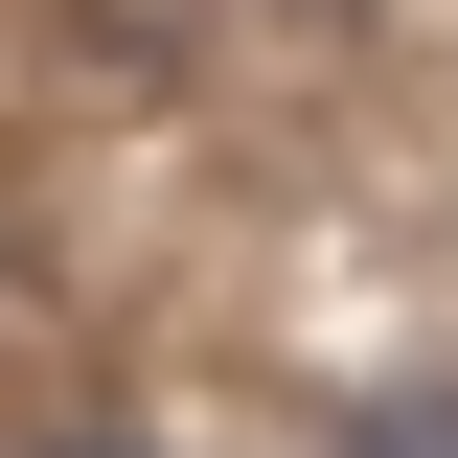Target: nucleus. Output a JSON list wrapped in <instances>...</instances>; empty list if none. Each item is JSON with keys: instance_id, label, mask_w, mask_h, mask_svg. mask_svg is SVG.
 <instances>
[{"instance_id": "1", "label": "nucleus", "mask_w": 458, "mask_h": 458, "mask_svg": "<svg viewBox=\"0 0 458 458\" xmlns=\"http://www.w3.org/2000/svg\"><path fill=\"white\" fill-rule=\"evenodd\" d=\"M321 458H458V390H367V412H344Z\"/></svg>"}, {"instance_id": "2", "label": "nucleus", "mask_w": 458, "mask_h": 458, "mask_svg": "<svg viewBox=\"0 0 458 458\" xmlns=\"http://www.w3.org/2000/svg\"><path fill=\"white\" fill-rule=\"evenodd\" d=\"M23 458H161V436H138V412H69V436H23Z\"/></svg>"}]
</instances>
